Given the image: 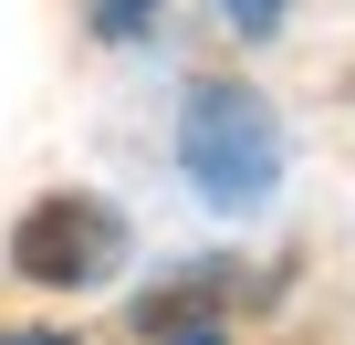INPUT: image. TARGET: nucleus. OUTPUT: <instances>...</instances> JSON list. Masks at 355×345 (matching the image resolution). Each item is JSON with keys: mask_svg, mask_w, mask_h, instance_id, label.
<instances>
[{"mask_svg": "<svg viewBox=\"0 0 355 345\" xmlns=\"http://www.w3.org/2000/svg\"><path fill=\"white\" fill-rule=\"evenodd\" d=\"M178 157H189L199 199H220V210H261L272 178H282V126H272L261 94H241V84H199L189 115H178Z\"/></svg>", "mask_w": 355, "mask_h": 345, "instance_id": "nucleus-1", "label": "nucleus"}, {"mask_svg": "<svg viewBox=\"0 0 355 345\" xmlns=\"http://www.w3.org/2000/svg\"><path fill=\"white\" fill-rule=\"evenodd\" d=\"M11 262H21L32 283H53V293H73V283H105V272L125 262V220H115L105 199H42V210H21V230H11Z\"/></svg>", "mask_w": 355, "mask_h": 345, "instance_id": "nucleus-2", "label": "nucleus"}, {"mask_svg": "<svg viewBox=\"0 0 355 345\" xmlns=\"http://www.w3.org/2000/svg\"><path fill=\"white\" fill-rule=\"evenodd\" d=\"M146 11H157V0H94V32H105V42H136Z\"/></svg>", "mask_w": 355, "mask_h": 345, "instance_id": "nucleus-3", "label": "nucleus"}, {"mask_svg": "<svg viewBox=\"0 0 355 345\" xmlns=\"http://www.w3.org/2000/svg\"><path fill=\"white\" fill-rule=\"evenodd\" d=\"M230 22H241V32H272V22H282V0H230Z\"/></svg>", "mask_w": 355, "mask_h": 345, "instance_id": "nucleus-4", "label": "nucleus"}, {"mask_svg": "<svg viewBox=\"0 0 355 345\" xmlns=\"http://www.w3.org/2000/svg\"><path fill=\"white\" fill-rule=\"evenodd\" d=\"M178 345H220V324H189V335H178Z\"/></svg>", "mask_w": 355, "mask_h": 345, "instance_id": "nucleus-5", "label": "nucleus"}, {"mask_svg": "<svg viewBox=\"0 0 355 345\" xmlns=\"http://www.w3.org/2000/svg\"><path fill=\"white\" fill-rule=\"evenodd\" d=\"M0 345H53V335H0Z\"/></svg>", "mask_w": 355, "mask_h": 345, "instance_id": "nucleus-6", "label": "nucleus"}]
</instances>
